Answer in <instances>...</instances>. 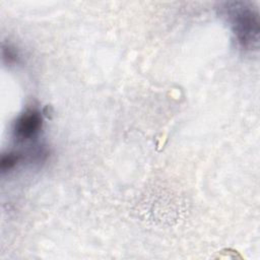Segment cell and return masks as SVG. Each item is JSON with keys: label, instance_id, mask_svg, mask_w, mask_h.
I'll use <instances>...</instances> for the list:
<instances>
[{"label": "cell", "instance_id": "obj_1", "mask_svg": "<svg viewBox=\"0 0 260 260\" xmlns=\"http://www.w3.org/2000/svg\"><path fill=\"white\" fill-rule=\"evenodd\" d=\"M235 34L239 44L245 48L250 49L258 42V21L257 16L250 10H240L234 18Z\"/></svg>", "mask_w": 260, "mask_h": 260}, {"label": "cell", "instance_id": "obj_2", "mask_svg": "<svg viewBox=\"0 0 260 260\" xmlns=\"http://www.w3.org/2000/svg\"><path fill=\"white\" fill-rule=\"evenodd\" d=\"M42 126V117L36 111L22 114L15 122L14 132L20 139H29L35 136Z\"/></svg>", "mask_w": 260, "mask_h": 260}, {"label": "cell", "instance_id": "obj_3", "mask_svg": "<svg viewBox=\"0 0 260 260\" xmlns=\"http://www.w3.org/2000/svg\"><path fill=\"white\" fill-rule=\"evenodd\" d=\"M17 160H18V156L13 153L4 155L1 159V170L4 172L5 170H9V169L13 168L15 166V164L17 162Z\"/></svg>", "mask_w": 260, "mask_h": 260}]
</instances>
